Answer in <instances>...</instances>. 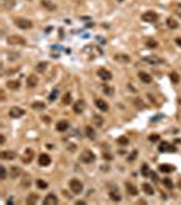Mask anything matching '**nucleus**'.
Wrapping results in <instances>:
<instances>
[{
	"instance_id": "f257e3e1",
	"label": "nucleus",
	"mask_w": 181,
	"mask_h": 205,
	"mask_svg": "<svg viewBox=\"0 0 181 205\" xmlns=\"http://www.w3.org/2000/svg\"><path fill=\"white\" fill-rule=\"evenodd\" d=\"M70 189L71 192L74 193V194H80L83 190V185L82 182H80L79 179H76V178H74V179L70 180Z\"/></svg>"
},
{
	"instance_id": "f03ea898",
	"label": "nucleus",
	"mask_w": 181,
	"mask_h": 205,
	"mask_svg": "<svg viewBox=\"0 0 181 205\" xmlns=\"http://www.w3.org/2000/svg\"><path fill=\"white\" fill-rule=\"evenodd\" d=\"M14 23H15L19 29H23V30H26V29H31V26H33V22L29 21V19H26V18H15L14 19Z\"/></svg>"
},
{
	"instance_id": "7ed1b4c3",
	"label": "nucleus",
	"mask_w": 181,
	"mask_h": 205,
	"mask_svg": "<svg viewBox=\"0 0 181 205\" xmlns=\"http://www.w3.org/2000/svg\"><path fill=\"white\" fill-rule=\"evenodd\" d=\"M158 150H159V152H163V153H174V152H177V148H176L174 145H172V144L163 141V142L159 144Z\"/></svg>"
},
{
	"instance_id": "20e7f679",
	"label": "nucleus",
	"mask_w": 181,
	"mask_h": 205,
	"mask_svg": "<svg viewBox=\"0 0 181 205\" xmlns=\"http://www.w3.org/2000/svg\"><path fill=\"white\" fill-rule=\"evenodd\" d=\"M109 197H111L114 202L121 201V193H120V189L116 185H112L111 186V189H109Z\"/></svg>"
},
{
	"instance_id": "39448f33",
	"label": "nucleus",
	"mask_w": 181,
	"mask_h": 205,
	"mask_svg": "<svg viewBox=\"0 0 181 205\" xmlns=\"http://www.w3.org/2000/svg\"><path fill=\"white\" fill-rule=\"evenodd\" d=\"M142 21L147 22V23H154V22L158 21V14L154 13V11H146L142 15Z\"/></svg>"
},
{
	"instance_id": "423d86ee",
	"label": "nucleus",
	"mask_w": 181,
	"mask_h": 205,
	"mask_svg": "<svg viewBox=\"0 0 181 205\" xmlns=\"http://www.w3.org/2000/svg\"><path fill=\"white\" fill-rule=\"evenodd\" d=\"M80 160L83 163H86V164H90L95 160V155L91 152V150H83L82 155H80Z\"/></svg>"
},
{
	"instance_id": "0eeeda50",
	"label": "nucleus",
	"mask_w": 181,
	"mask_h": 205,
	"mask_svg": "<svg viewBox=\"0 0 181 205\" xmlns=\"http://www.w3.org/2000/svg\"><path fill=\"white\" fill-rule=\"evenodd\" d=\"M7 43L10 45H25L26 40L21 36H10V37H7Z\"/></svg>"
},
{
	"instance_id": "6e6552de",
	"label": "nucleus",
	"mask_w": 181,
	"mask_h": 205,
	"mask_svg": "<svg viewBox=\"0 0 181 205\" xmlns=\"http://www.w3.org/2000/svg\"><path fill=\"white\" fill-rule=\"evenodd\" d=\"M8 114H10V116H11V118L16 119V118H21V116L25 115V109L19 108V107H11V108H10V111H8Z\"/></svg>"
},
{
	"instance_id": "1a4fd4ad",
	"label": "nucleus",
	"mask_w": 181,
	"mask_h": 205,
	"mask_svg": "<svg viewBox=\"0 0 181 205\" xmlns=\"http://www.w3.org/2000/svg\"><path fill=\"white\" fill-rule=\"evenodd\" d=\"M97 75L101 78L102 81H111L112 79V73L106 68H99L98 71H97Z\"/></svg>"
},
{
	"instance_id": "9d476101",
	"label": "nucleus",
	"mask_w": 181,
	"mask_h": 205,
	"mask_svg": "<svg viewBox=\"0 0 181 205\" xmlns=\"http://www.w3.org/2000/svg\"><path fill=\"white\" fill-rule=\"evenodd\" d=\"M85 52H90V58H97V56H101L102 55V51L99 49L98 47H94V45H90V47H86L85 48Z\"/></svg>"
},
{
	"instance_id": "9b49d317",
	"label": "nucleus",
	"mask_w": 181,
	"mask_h": 205,
	"mask_svg": "<svg viewBox=\"0 0 181 205\" xmlns=\"http://www.w3.org/2000/svg\"><path fill=\"white\" fill-rule=\"evenodd\" d=\"M143 60L144 62H147V63H150V64H161V63H163V60L161 59V58H158V56H155V55H150V56H144L143 58Z\"/></svg>"
},
{
	"instance_id": "f8f14e48",
	"label": "nucleus",
	"mask_w": 181,
	"mask_h": 205,
	"mask_svg": "<svg viewBox=\"0 0 181 205\" xmlns=\"http://www.w3.org/2000/svg\"><path fill=\"white\" fill-rule=\"evenodd\" d=\"M85 109H86V103L83 101V100H78V101L74 104V112L78 114V115L82 114Z\"/></svg>"
},
{
	"instance_id": "ddd939ff",
	"label": "nucleus",
	"mask_w": 181,
	"mask_h": 205,
	"mask_svg": "<svg viewBox=\"0 0 181 205\" xmlns=\"http://www.w3.org/2000/svg\"><path fill=\"white\" fill-rule=\"evenodd\" d=\"M94 104H95V105H97V108H98V109H101L102 112H106V111H109V105H108V103L105 101V100H102V99H95Z\"/></svg>"
},
{
	"instance_id": "4468645a",
	"label": "nucleus",
	"mask_w": 181,
	"mask_h": 205,
	"mask_svg": "<svg viewBox=\"0 0 181 205\" xmlns=\"http://www.w3.org/2000/svg\"><path fill=\"white\" fill-rule=\"evenodd\" d=\"M50 157L46 153H42V155H40V157H38V164L41 165V167H48V165L50 164Z\"/></svg>"
},
{
	"instance_id": "2eb2a0df",
	"label": "nucleus",
	"mask_w": 181,
	"mask_h": 205,
	"mask_svg": "<svg viewBox=\"0 0 181 205\" xmlns=\"http://www.w3.org/2000/svg\"><path fill=\"white\" fill-rule=\"evenodd\" d=\"M59 202L57 197H56V194H53V193H49L48 196L45 197V200H44V204L45 205H56Z\"/></svg>"
},
{
	"instance_id": "dca6fc26",
	"label": "nucleus",
	"mask_w": 181,
	"mask_h": 205,
	"mask_svg": "<svg viewBox=\"0 0 181 205\" xmlns=\"http://www.w3.org/2000/svg\"><path fill=\"white\" fill-rule=\"evenodd\" d=\"M68 127H70V123H68L67 120H59L57 123H56V130L60 131V133H63V131H67Z\"/></svg>"
},
{
	"instance_id": "f3484780",
	"label": "nucleus",
	"mask_w": 181,
	"mask_h": 205,
	"mask_svg": "<svg viewBox=\"0 0 181 205\" xmlns=\"http://www.w3.org/2000/svg\"><path fill=\"white\" fill-rule=\"evenodd\" d=\"M138 77L142 82H144V84H151V81H153V77H151L150 74H147V73H144V71L139 73Z\"/></svg>"
},
{
	"instance_id": "a211bd4d",
	"label": "nucleus",
	"mask_w": 181,
	"mask_h": 205,
	"mask_svg": "<svg viewBox=\"0 0 181 205\" xmlns=\"http://www.w3.org/2000/svg\"><path fill=\"white\" fill-rule=\"evenodd\" d=\"M33 157H34L33 149L27 148V149H26V152H25V155H23V157H22V162H23V163H30L31 160H33Z\"/></svg>"
},
{
	"instance_id": "6ab92c4d",
	"label": "nucleus",
	"mask_w": 181,
	"mask_h": 205,
	"mask_svg": "<svg viewBox=\"0 0 181 205\" xmlns=\"http://www.w3.org/2000/svg\"><path fill=\"white\" fill-rule=\"evenodd\" d=\"M0 156H1L3 160H14V159L16 157L15 152H13V150H3Z\"/></svg>"
},
{
	"instance_id": "aec40b11",
	"label": "nucleus",
	"mask_w": 181,
	"mask_h": 205,
	"mask_svg": "<svg viewBox=\"0 0 181 205\" xmlns=\"http://www.w3.org/2000/svg\"><path fill=\"white\" fill-rule=\"evenodd\" d=\"M38 84V78L36 75H29L27 77V81H26V85L27 88H36Z\"/></svg>"
},
{
	"instance_id": "412c9836",
	"label": "nucleus",
	"mask_w": 181,
	"mask_h": 205,
	"mask_svg": "<svg viewBox=\"0 0 181 205\" xmlns=\"http://www.w3.org/2000/svg\"><path fill=\"white\" fill-rule=\"evenodd\" d=\"M158 170H159L161 172H165V174H170V172H173L176 168L170 164H161L159 167H158Z\"/></svg>"
},
{
	"instance_id": "4be33fe9",
	"label": "nucleus",
	"mask_w": 181,
	"mask_h": 205,
	"mask_svg": "<svg viewBox=\"0 0 181 205\" xmlns=\"http://www.w3.org/2000/svg\"><path fill=\"white\" fill-rule=\"evenodd\" d=\"M166 25H168V28L169 29H172V30H174V29H177L178 28V22L176 21L173 16H170V18H168L166 19Z\"/></svg>"
},
{
	"instance_id": "5701e85b",
	"label": "nucleus",
	"mask_w": 181,
	"mask_h": 205,
	"mask_svg": "<svg viewBox=\"0 0 181 205\" xmlns=\"http://www.w3.org/2000/svg\"><path fill=\"white\" fill-rule=\"evenodd\" d=\"M7 88H8V89H13V90H18L19 88H21V82L11 79V81L7 82Z\"/></svg>"
},
{
	"instance_id": "b1692460",
	"label": "nucleus",
	"mask_w": 181,
	"mask_h": 205,
	"mask_svg": "<svg viewBox=\"0 0 181 205\" xmlns=\"http://www.w3.org/2000/svg\"><path fill=\"white\" fill-rule=\"evenodd\" d=\"M142 189H143V192L146 193V194H148V196H153L154 194V189L150 183H143L142 185Z\"/></svg>"
},
{
	"instance_id": "393cba45",
	"label": "nucleus",
	"mask_w": 181,
	"mask_h": 205,
	"mask_svg": "<svg viewBox=\"0 0 181 205\" xmlns=\"http://www.w3.org/2000/svg\"><path fill=\"white\" fill-rule=\"evenodd\" d=\"M10 175H11V178H18L19 175H22V170L19 167H11Z\"/></svg>"
},
{
	"instance_id": "a878e982",
	"label": "nucleus",
	"mask_w": 181,
	"mask_h": 205,
	"mask_svg": "<svg viewBox=\"0 0 181 205\" xmlns=\"http://www.w3.org/2000/svg\"><path fill=\"white\" fill-rule=\"evenodd\" d=\"M85 133H86V135L89 137L90 140H94V138H95V131H94V129H93L91 126H86Z\"/></svg>"
},
{
	"instance_id": "bb28decb",
	"label": "nucleus",
	"mask_w": 181,
	"mask_h": 205,
	"mask_svg": "<svg viewBox=\"0 0 181 205\" xmlns=\"http://www.w3.org/2000/svg\"><path fill=\"white\" fill-rule=\"evenodd\" d=\"M41 4H42L45 8L49 10V11H55V10H56V6L53 3H50V0H42V1H41Z\"/></svg>"
},
{
	"instance_id": "cd10ccee",
	"label": "nucleus",
	"mask_w": 181,
	"mask_h": 205,
	"mask_svg": "<svg viewBox=\"0 0 181 205\" xmlns=\"http://www.w3.org/2000/svg\"><path fill=\"white\" fill-rule=\"evenodd\" d=\"M114 59L117 60V62H131V58H129L128 55H124V53H121V55H116L114 56Z\"/></svg>"
},
{
	"instance_id": "c85d7f7f",
	"label": "nucleus",
	"mask_w": 181,
	"mask_h": 205,
	"mask_svg": "<svg viewBox=\"0 0 181 205\" xmlns=\"http://www.w3.org/2000/svg\"><path fill=\"white\" fill-rule=\"evenodd\" d=\"M117 144H119V145H121V146H127L129 144L128 137H125V135L119 137V138H117Z\"/></svg>"
},
{
	"instance_id": "c756f323",
	"label": "nucleus",
	"mask_w": 181,
	"mask_h": 205,
	"mask_svg": "<svg viewBox=\"0 0 181 205\" xmlns=\"http://www.w3.org/2000/svg\"><path fill=\"white\" fill-rule=\"evenodd\" d=\"M125 187H127V192H128L129 194H132V196H136V194H138V189H136L134 185L125 183Z\"/></svg>"
},
{
	"instance_id": "7c9ffc66",
	"label": "nucleus",
	"mask_w": 181,
	"mask_h": 205,
	"mask_svg": "<svg viewBox=\"0 0 181 205\" xmlns=\"http://www.w3.org/2000/svg\"><path fill=\"white\" fill-rule=\"evenodd\" d=\"M14 4H15L14 0H1V6H3V8H6V10H10L11 7H14Z\"/></svg>"
},
{
	"instance_id": "2f4dec72",
	"label": "nucleus",
	"mask_w": 181,
	"mask_h": 205,
	"mask_svg": "<svg viewBox=\"0 0 181 205\" xmlns=\"http://www.w3.org/2000/svg\"><path fill=\"white\" fill-rule=\"evenodd\" d=\"M140 172L143 177H150V168H148V164H142V168H140Z\"/></svg>"
},
{
	"instance_id": "473e14b6",
	"label": "nucleus",
	"mask_w": 181,
	"mask_h": 205,
	"mask_svg": "<svg viewBox=\"0 0 181 205\" xmlns=\"http://www.w3.org/2000/svg\"><path fill=\"white\" fill-rule=\"evenodd\" d=\"M31 108L33 109H45L46 105H45V103H41V101H36L31 104Z\"/></svg>"
},
{
	"instance_id": "72a5a7b5",
	"label": "nucleus",
	"mask_w": 181,
	"mask_h": 205,
	"mask_svg": "<svg viewBox=\"0 0 181 205\" xmlns=\"http://www.w3.org/2000/svg\"><path fill=\"white\" fill-rule=\"evenodd\" d=\"M102 90H104V93L105 94H108V96H113V93H114V89L112 86H108V85H104L102 86Z\"/></svg>"
},
{
	"instance_id": "f704fd0d",
	"label": "nucleus",
	"mask_w": 181,
	"mask_h": 205,
	"mask_svg": "<svg viewBox=\"0 0 181 205\" xmlns=\"http://www.w3.org/2000/svg\"><path fill=\"white\" fill-rule=\"evenodd\" d=\"M46 67H48V63L46 62H40L37 64V67H36V70H37L38 73H44L46 70Z\"/></svg>"
},
{
	"instance_id": "c9c22d12",
	"label": "nucleus",
	"mask_w": 181,
	"mask_h": 205,
	"mask_svg": "<svg viewBox=\"0 0 181 205\" xmlns=\"http://www.w3.org/2000/svg\"><path fill=\"white\" fill-rule=\"evenodd\" d=\"M36 185H37V187L38 189H46V187H48V183H46L45 180H42V179H38L37 182H36Z\"/></svg>"
},
{
	"instance_id": "e433bc0d",
	"label": "nucleus",
	"mask_w": 181,
	"mask_h": 205,
	"mask_svg": "<svg viewBox=\"0 0 181 205\" xmlns=\"http://www.w3.org/2000/svg\"><path fill=\"white\" fill-rule=\"evenodd\" d=\"M37 201H38V196H37V194H30L26 202H27V204H36Z\"/></svg>"
},
{
	"instance_id": "4c0bfd02",
	"label": "nucleus",
	"mask_w": 181,
	"mask_h": 205,
	"mask_svg": "<svg viewBox=\"0 0 181 205\" xmlns=\"http://www.w3.org/2000/svg\"><path fill=\"white\" fill-rule=\"evenodd\" d=\"M71 101H72V99H71V93H65L64 97H63V104L68 105V104H71Z\"/></svg>"
},
{
	"instance_id": "58836bf2",
	"label": "nucleus",
	"mask_w": 181,
	"mask_h": 205,
	"mask_svg": "<svg viewBox=\"0 0 181 205\" xmlns=\"http://www.w3.org/2000/svg\"><path fill=\"white\" fill-rule=\"evenodd\" d=\"M170 79H172V82H174V84H178V82H180V75H178L177 73H170Z\"/></svg>"
},
{
	"instance_id": "ea45409f",
	"label": "nucleus",
	"mask_w": 181,
	"mask_h": 205,
	"mask_svg": "<svg viewBox=\"0 0 181 205\" xmlns=\"http://www.w3.org/2000/svg\"><path fill=\"white\" fill-rule=\"evenodd\" d=\"M134 103H135V105L138 107V108H146V104H144L140 99H135L134 100Z\"/></svg>"
},
{
	"instance_id": "a19ab883",
	"label": "nucleus",
	"mask_w": 181,
	"mask_h": 205,
	"mask_svg": "<svg viewBox=\"0 0 181 205\" xmlns=\"http://www.w3.org/2000/svg\"><path fill=\"white\" fill-rule=\"evenodd\" d=\"M163 185H165L168 189H173V182H172V179H169V178L163 179Z\"/></svg>"
},
{
	"instance_id": "79ce46f5",
	"label": "nucleus",
	"mask_w": 181,
	"mask_h": 205,
	"mask_svg": "<svg viewBox=\"0 0 181 205\" xmlns=\"http://www.w3.org/2000/svg\"><path fill=\"white\" fill-rule=\"evenodd\" d=\"M148 140H150L151 142H158V141L161 140V137L158 135V134H151V135L148 137Z\"/></svg>"
},
{
	"instance_id": "37998d69",
	"label": "nucleus",
	"mask_w": 181,
	"mask_h": 205,
	"mask_svg": "<svg viewBox=\"0 0 181 205\" xmlns=\"http://www.w3.org/2000/svg\"><path fill=\"white\" fill-rule=\"evenodd\" d=\"M57 94H59V90H57V89H55V90L52 92V93L49 94V101H55L56 97H57Z\"/></svg>"
},
{
	"instance_id": "c03bdc74",
	"label": "nucleus",
	"mask_w": 181,
	"mask_h": 205,
	"mask_svg": "<svg viewBox=\"0 0 181 205\" xmlns=\"http://www.w3.org/2000/svg\"><path fill=\"white\" fill-rule=\"evenodd\" d=\"M157 45H158V43H157L155 40H147V47L148 48H155Z\"/></svg>"
},
{
	"instance_id": "a18cd8bd",
	"label": "nucleus",
	"mask_w": 181,
	"mask_h": 205,
	"mask_svg": "<svg viewBox=\"0 0 181 205\" xmlns=\"http://www.w3.org/2000/svg\"><path fill=\"white\" fill-rule=\"evenodd\" d=\"M94 123L97 124V126H102V123H104V122H102L101 116H97V115H95L94 116Z\"/></svg>"
},
{
	"instance_id": "49530a36",
	"label": "nucleus",
	"mask_w": 181,
	"mask_h": 205,
	"mask_svg": "<svg viewBox=\"0 0 181 205\" xmlns=\"http://www.w3.org/2000/svg\"><path fill=\"white\" fill-rule=\"evenodd\" d=\"M176 15L178 16V18H181V3L180 4H177V6H176Z\"/></svg>"
},
{
	"instance_id": "de8ad7c7",
	"label": "nucleus",
	"mask_w": 181,
	"mask_h": 205,
	"mask_svg": "<svg viewBox=\"0 0 181 205\" xmlns=\"http://www.w3.org/2000/svg\"><path fill=\"white\" fill-rule=\"evenodd\" d=\"M136 156H138V150H134V152H132V156H129V157H128V162H131V160H135Z\"/></svg>"
},
{
	"instance_id": "09e8293b",
	"label": "nucleus",
	"mask_w": 181,
	"mask_h": 205,
	"mask_svg": "<svg viewBox=\"0 0 181 205\" xmlns=\"http://www.w3.org/2000/svg\"><path fill=\"white\" fill-rule=\"evenodd\" d=\"M7 178V171H6V168L1 165V179H6Z\"/></svg>"
},
{
	"instance_id": "8fccbe9b",
	"label": "nucleus",
	"mask_w": 181,
	"mask_h": 205,
	"mask_svg": "<svg viewBox=\"0 0 181 205\" xmlns=\"http://www.w3.org/2000/svg\"><path fill=\"white\" fill-rule=\"evenodd\" d=\"M150 177L153 178L154 182H157V180H158V178H157V174H155V172H153V171H150Z\"/></svg>"
},
{
	"instance_id": "3c124183",
	"label": "nucleus",
	"mask_w": 181,
	"mask_h": 205,
	"mask_svg": "<svg viewBox=\"0 0 181 205\" xmlns=\"http://www.w3.org/2000/svg\"><path fill=\"white\" fill-rule=\"evenodd\" d=\"M104 157L106 159V160H112V159H113V156H112V155H108V153H104Z\"/></svg>"
},
{
	"instance_id": "603ef678",
	"label": "nucleus",
	"mask_w": 181,
	"mask_h": 205,
	"mask_svg": "<svg viewBox=\"0 0 181 205\" xmlns=\"http://www.w3.org/2000/svg\"><path fill=\"white\" fill-rule=\"evenodd\" d=\"M42 120H45V123H50V118H49V116H44Z\"/></svg>"
},
{
	"instance_id": "864d4df0",
	"label": "nucleus",
	"mask_w": 181,
	"mask_h": 205,
	"mask_svg": "<svg viewBox=\"0 0 181 205\" xmlns=\"http://www.w3.org/2000/svg\"><path fill=\"white\" fill-rule=\"evenodd\" d=\"M4 142H6V137L1 135V137H0V144H4Z\"/></svg>"
},
{
	"instance_id": "5fc2aeb1",
	"label": "nucleus",
	"mask_w": 181,
	"mask_h": 205,
	"mask_svg": "<svg viewBox=\"0 0 181 205\" xmlns=\"http://www.w3.org/2000/svg\"><path fill=\"white\" fill-rule=\"evenodd\" d=\"M0 96H1V101H4V100H6V96H4V92H3V90L0 92Z\"/></svg>"
},
{
	"instance_id": "6e6d98bb",
	"label": "nucleus",
	"mask_w": 181,
	"mask_h": 205,
	"mask_svg": "<svg viewBox=\"0 0 181 205\" xmlns=\"http://www.w3.org/2000/svg\"><path fill=\"white\" fill-rule=\"evenodd\" d=\"M176 43H177L178 47H181V38H176Z\"/></svg>"
},
{
	"instance_id": "4d7b16f0",
	"label": "nucleus",
	"mask_w": 181,
	"mask_h": 205,
	"mask_svg": "<svg viewBox=\"0 0 181 205\" xmlns=\"http://www.w3.org/2000/svg\"><path fill=\"white\" fill-rule=\"evenodd\" d=\"M178 187H180V189H181V182H180V183H178Z\"/></svg>"
},
{
	"instance_id": "13d9d810",
	"label": "nucleus",
	"mask_w": 181,
	"mask_h": 205,
	"mask_svg": "<svg viewBox=\"0 0 181 205\" xmlns=\"http://www.w3.org/2000/svg\"><path fill=\"white\" fill-rule=\"evenodd\" d=\"M117 1H120V3H121V1H124V0H117Z\"/></svg>"
}]
</instances>
